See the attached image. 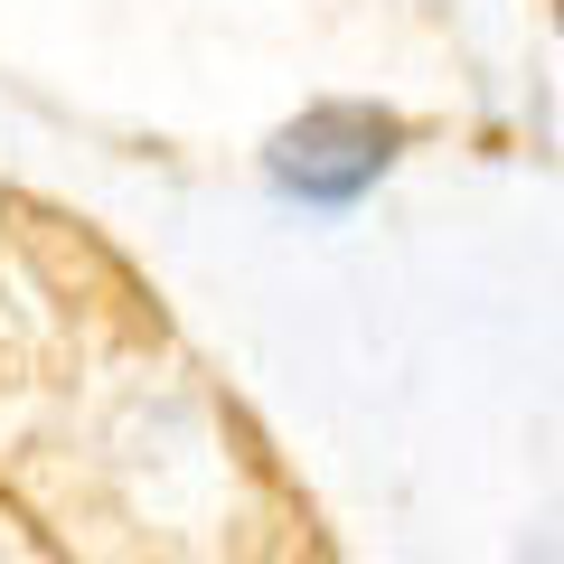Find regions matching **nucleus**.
<instances>
[{
	"label": "nucleus",
	"mask_w": 564,
	"mask_h": 564,
	"mask_svg": "<svg viewBox=\"0 0 564 564\" xmlns=\"http://www.w3.org/2000/svg\"><path fill=\"white\" fill-rule=\"evenodd\" d=\"M395 161H404V122L377 104H311L302 122H282L263 141V180L302 217H348Z\"/></svg>",
	"instance_id": "obj_1"
},
{
	"label": "nucleus",
	"mask_w": 564,
	"mask_h": 564,
	"mask_svg": "<svg viewBox=\"0 0 564 564\" xmlns=\"http://www.w3.org/2000/svg\"><path fill=\"white\" fill-rule=\"evenodd\" d=\"M555 20H564V0H555Z\"/></svg>",
	"instance_id": "obj_2"
}]
</instances>
